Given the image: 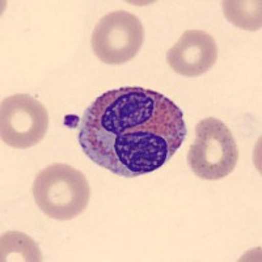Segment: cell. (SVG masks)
<instances>
[{
	"instance_id": "3957f363",
	"label": "cell",
	"mask_w": 262,
	"mask_h": 262,
	"mask_svg": "<svg viewBox=\"0 0 262 262\" xmlns=\"http://www.w3.org/2000/svg\"><path fill=\"white\" fill-rule=\"evenodd\" d=\"M238 148L232 133L221 119L209 117L195 126V142L188 152V164L196 177L217 181L235 170Z\"/></svg>"
},
{
	"instance_id": "7a4b0ae2",
	"label": "cell",
	"mask_w": 262,
	"mask_h": 262,
	"mask_svg": "<svg viewBox=\"0 0 262 262\" xmlns=\"http://www.w3.org/2000/svg\"><path fill=\"white\" fill-rule=\"evenodd\" d=\"M36 205L57 221H71L90 203L91 189L80 170L67 164H51L36 176L33 184Z\"/></svg>"
},
{
	"instance_id": "6da1fadb",
	"label": "cell",
	"mask_w": 262,
	"mask_h": 262,
	"mask_svg": "<svg viewBox=\"0 0 262 262\" xmlns=\"http://www.w3.org/2000/svg\"><path fill=\"white\" fill-rule=\"evenodd\" d=\"M184 113L156 91L126 86L97 97L84 112L78 140L86 158L134 179L167 164L186 139Z\"/></svg>"
},
{
	"instance_id": "8992f818",
	"label": "cell",
	"mask_w": 262,
	"mask_h": 262,
	"mask_svg": "<svg viewBox=\"0 0 262 262\" xmlns=\"http://www.w3.org/2000/svg\"><path fill=\"white\" fill-rule=\"evenodd\" d=\"M217 59V46L209 33L200 29L184 32L167 53L170 69L186 78H196L211 70Z\"/></svg>"
},
{
	"instance_id": "277c9868",
	"label": "cell",
	"mask_w": 262,
	"mask_h": 262,
	"mask_svg": "<svg viewBox=\"0 0 262 262\" xmlns=\"http://www.w3.org/2000/svg\"><path fill=\"white\" fill-rule=\"evenodd\" d=\"M143 41L144 28L139 18L126 11H114L96 25L92 49L101 62L118 66L134 59Z\"/></svg>"
},
{
	"instance_id": "ba28073f",
	"label": "cell",
	"mask_w": 262,
	"mask_h": 262,
	"mask_svg": "<svg viewBox=\"0 0 262 262\" xmlns=\"http://www.w3.org/2000/svg\"><path fill=\"white\" fill-rule=\"evenodd\" d=\"M2 261H11L12 256H20L21 261H41V252L36 242L21 232H9L2 236Z\"/></svg>"
},
{
	"instance_id": "5b68a950",
	"label": "cell",
	"mask_w": 262,
	"mask_h": 262,
	"mask_svg": "<svg viewBox=\"0 0 262 262\" xmlns=\"http://www.w3.org/2000/svg\"><path fill=\"white\" fill-rule=\"evenodd\" d=\"M49 128L46 107L32 96L13 95L0 105L2 142L17 149L36 146L45 138Z\"/></svg>"
},
{
	"instance_id": "52a82bcc",
	"label": "cell",
	"mask_w": 262,
	"mask_h": 262,
	"mask_svg": "<svg viewBox=\"0 0 262 262\" xmlns=\"http://www.w3.org/2000/svg\"><path fill=\"white\" fill-rule=\"evenodd\" d=\"M224 15L240 29L259 30L261 29V2H222Z\"/></svg>"
}]
</instances>
